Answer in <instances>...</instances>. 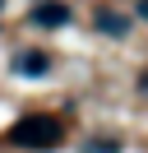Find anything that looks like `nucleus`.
<instances>
[{
    "instance_id": "1",
    "label": "nucleus",
    "mask_w": 148,
    "mask_h": 153,
    "mask_svg": "<svg viewBox=\"0 0 148 153\" xmlns=\"http://www.w3.org/2000/svg\"><path fill=\"white\" fill-rule=\"evenodd\" d=\"M60 121L56 116H46V111H33V116H23V121L9 130V139L18 144V149H56L60 144Z\"/></svg>"
},
{
    "instance_id": "2",
    "label": "nucleus",
    "mask_w": 148,
    "mask_h": 153,
    "mask_svg": "<svg viewBox=\"0 0 148 153\" xmlns=\"http://www.w3.org/2000/svg\"><path fill=\"white\" fill-rule=\"evenodd\" d=\"M33 23L37 28H60V23H70V10H65L60 0H46V5L33 10Z\"/></svg>"
},
{
    "instance_id": "3",
    "label": "nucleus",
    "mask_w": 148,
    "mask_h": 153,
    "mask_svg": "<svg viewBox=\"0 0 148 153\" xmlns=\"http://www.w3.org/2000/svg\"><path fill=\"white\" fill-rule=\"evenodd\" d=\"M92 23H97L107 37H125V33H130V19H125V14H116V10H97V14H92Z\"/></svg>"
},
{
    "instance_id": "4",
    "label": "nucleus",
    "mask_w": 148,
    "mask_h": 153,
    "mask_svg": "<svg viewBox=\"0 0 148 153\" xmlns=\"http://www.w3.org/2000/svg\"><path fill=\"white\" fill-rule=\"evenodd\" d=\"M14 70L18 74H46L51 70V56L46 51H23V56H14Z\"/></svg>"
},
{
    "instance_id": "5",
    "label": "nucleus",
    "mask_w": 148,
    "mask_h": 153,
    "mask_svg": "<svg viewBox=\"0 0 148 153\" xmlns=\"http://www.w3.org/2000/svg\"><path fill=\"white\" fill-rule=\"evenodd\" d=\"M88 153H116V144H88Z\"/></svg>"
},
{
    "instance_id": "6",
    "label": "nucleus",
    "mask_w": 148,
    "mask_h": 153,
    "mask_svg": "<svg viewBox=\"0 0 148 153\" xmlns=\"http://www.w3.org/2000/svg\"><path fill=\"white\" fill-rule=\"evenodd\" d=\"M134 14H139V19H148V0H139V5H134Z\"/></svg>"
},
{
    "instance_id": "7",
    "label": "nucleus",
    "mask_w": 148,
    "mask_h": 153,
    "mask_svg": "<svg viewBox=\"0 0 148 153\" xmlns=\"http://www.w3.org/2000/svg\"><path fill=\"white\" fill-rule=\"evenodd\" d=\"M139 84H144V88H148V74H144V79H139Z\"/></svg>"
},
{
    "instance_id": "8",
    "label": "nucleus",
    "mask_w": 148,
    "mask_h": 153,
    "mask_svg": "<svg viewBox=\"0 0 148 153\" xmlns=\"http://www.w3.org/2000/svg\"><path fill=\"white\" fill-rule=\"evenodd\" d=\"M0 10H5V0H0Z\"/></svg>"
}]
</instances>
